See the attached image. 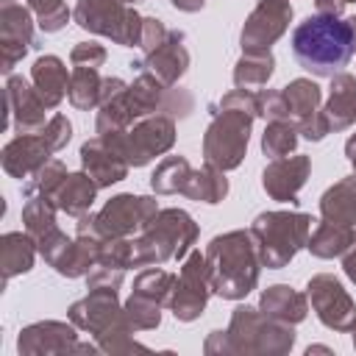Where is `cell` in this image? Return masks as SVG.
I'll list each match as a JSON object with an SVG mask.
<instances>
[{
	"label": "cell",
	"mask_w": 356,
	"mask_h": 356,
	"mask_svg": "<svg viewBox=\"0 0 356 356\" xmlns=\"http://www.w3.org/2000/svg\"><path fill=\"white\" fill-rule=\"evenodd\" d=\"M353 28L337 17H309L292 33V56L312 75H337L353 58Z\"/></svg>",
	"instance_id": "1"
}]
</instances>
